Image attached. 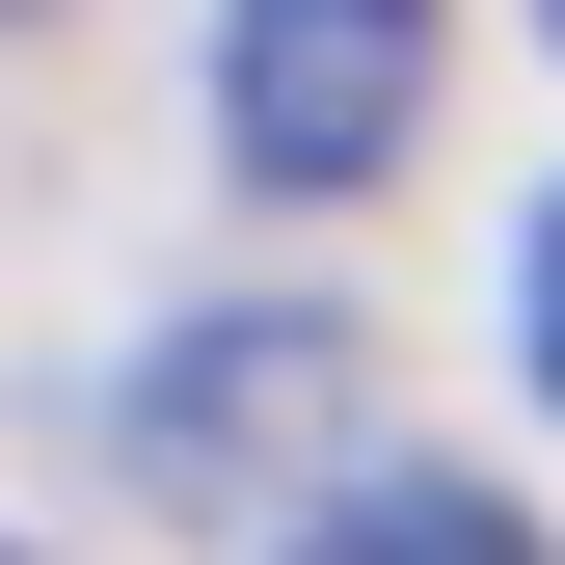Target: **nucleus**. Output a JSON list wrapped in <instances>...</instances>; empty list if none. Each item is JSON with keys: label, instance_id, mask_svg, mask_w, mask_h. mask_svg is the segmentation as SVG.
I'll return each mask as SVG.
<instances>
[{"label": "nucleus", "instance_id": "obj_1", "mask_svg": "<svg viewBox=\"0 0 565 565\" xmlns=\"http://www.w3.org/2000/svg\"><path fill=\"white\" fill-rule=\"evenodd\" d=\"M431 108V0H216V162L243 189H377Z\"/></svg>", "mask_w": 565, "mask_h": 565}, {"label": "nucleus", "instance_id": "obj_2", "mask_svg": "<svg viewBox=\"0 0 565 565\" xmlns=\"http://www.w3.org/2000/svg\"><path fill=\"white\" fill-rule=\"evenodd\" d=\"M323 404H350V323H189V404H135V458L269 484V458H323Z\"/></svg>", "mask_w": 565, "mask_h": 565}, {"label": "nucleus", "instance_id": "obj_3", "mask_svg": "<svg viewBox=\"0 0 565 565\" xmlns=\"http://www.w3.org/2000/svg\"><path fill=\"white\" fill-rule=\"evenodd\" d=\"M269 565H565V539L512 512V484H431V458H377V484H323Z\"/></svg>", "mask_w": 565, "mask_h": 565}, {"label": "nucleus", "instance_id": "obj_4", "mask_svg": "<svg viewBox=\"0 0 565 565\" xmlns=\"http://www.w3.org/2000/svg\"><path fill=\"white\" fill-rule=\"evenodd\" d=\"M512 323H539V404H565V189H539V243H512Z\"/></svg>", "mask_w": 565, "mask_h": 565}, {"label": "nucleus", "instance_id": "obj_5", "mask_svg": "<svg viewBox=\"0 0 565 565\" xmlns=\"http://www.w3.org/2000/svg\"><path fill=\"white\" fill-rule=\"evenodd\" d=\"M539 28H565V0H539Z\"/></svg>", "mask_w": 565, "mask_h": 565}, {"label": "nucleus", "instance_id": "obj_6", "mask_svg": "<svg viewBox=\"0 0 565 565\" xmlns=\"http://www.w3.org/2000/svg\"><path fill=\"white\" fill-rule=\"evenodd\" d=\"M0 565H28V539H0Z\"/></svg>", "mask_w": 565, "mask_h": 565}]
</instances>
